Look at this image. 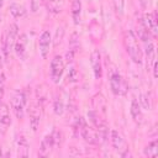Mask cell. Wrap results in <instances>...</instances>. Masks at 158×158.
Here are the masks:
<instances>
[{
  "label": "cell",
  "mask_w": 158,
  "mask_h": 158,
  "mask_svg": "<svg viewBox=\"0 0 158 158\" xmlns=\"http://www.w3.org/2000/svg\"><path fill=\"white\" fill-rule=\"evenodd\" d=\"M123 46L126 48L127 54L136 64H142L143 62V52L141 49L137 36L132 30H126L123 32Z\"/></svg>",
  "instance_id": "6da1fadb"
},
{
  "label": "cell",
  "mask_w": 158,
  "mask_h": 158,
  "mask_svg": "<svg viewBox=\"0 0 158 158\" xmlns=\"http://www.w3.org/2000/svg\"><path fill=\"white\" fill-rule=\"evenodd\" d=\"M59 144H60V132H58L57 130H53L51 133L46 135V136L42 138L38 154H40L41 157H47V156L51 153V151H52L54 147L59 146Z\"/></svg>",
  "instance_id": "7a4b0ae2"
},
{
  "label": "cell",
  "mask_w": 158,
  "mask_h": 158,
  "mask_svg": "<svg viewBox=\"0 0 158 158\" xmlns=\"http://www.w3.org/2000/svg\"><path fill=\"white\" fill-rule=\"evenodd\" d=\"M17 36H19V26H17V23H11L7 28V31L5 32L4 40H2V52H4L5 58H9L11 51L14 49Z\"/></svg>",
  "instance_id": "3957f363"
},
{
  "label": "cell",
  "mask_w": 158,
  "mask_h": 158,
  "mask_svg": "<svg viewBox=\"0 0 158 158\" xmlns=\"http://www.w3.org/2000/svg\"><path fill=\"white\" fill-rule=\"evenodd\" d=\"M109 80H110V88H111V91L115 94V95H125L128 90V86H127V83L126 80L122 78V75L116 72V70H112L110 73V77H109Z\"/></svg>",
  "instance_id": "277c9868"
},
{
  "label": "cell",
  "mask_w": 158,
  "mask_h": 158,
  "mask_svg": "<svg viewBox=\"0 0 158 158\" xmlns=\"http://www.w3.org/2000/svg\"><path fill=\"white\" fill-rule=\"evenodd\" d=\"M27 104V95L23 90H17L15 91L12 100H11V106H12V111L15 114V116L21 120L23 117V112H25V107Z\"/></svg>",
  "instance_id": "5b68a950"
},
{
  "label": "cell",
  "mask_w": 158,
  "mask_h": 158,
  "mask_svg": "<svg viewBox=\"0 0 158 158\" xmlns=\"http://www.w3.org/2000/svg\"><path fill=\"white\" fill-rule=\"evenodd\" d=\"M110 141H111V146L114 147V149L121 157H127L128 156V144L118 131L112 130L110 132Z\"/></svg>",
  "instance_id": "8992f818"
},
{
  "label": "cell",
  "mask_w": 158,
  "mask_h": 158,
  "mask_svg": "<svg viewBox=\"0 0 158 158\" xmlns=\"http://www.w3.org/2000/svg\"><path fill=\"white\" fill-rule=\"evenodd\" d=\"M64 73V60L63 57L57 54L53 57V59L51 60V69H49V75L51 79L54 84H58L62 79V75Z\"/></svg>",
  "instance_id": "52a82bcc"
},
{
  "label": "cell",
  "mask_w": 158,
  "mask_h": 158,
  "mask_svg": "<svg viewBox=\"0 0 158 158\" xmlns=\"http://www.w3.org/2000/svg\"><path fill=\"white\" fill-rule=\"evenodd\" d=\"M51 43H52V36H51V32L44 30L41 36H40V40H38V51H40V56L46 59L48 53H49V47H51Z\"/></svg>",
  "instance_id": "ba28073f"
},
{
  "label": "cell",
  "mask_w": 158,
  "mask_h": 158,
  "mask_svg": "<svg viewBox=\"0 0 158 158\" xmlns=\"http://www.w3.org/2000/svg\"><path fill=\"white\" fill-rule=\"evenodd\" d=\"M79 133L84 138V141L88 142L89 144H99L98 133H96V130H95L94 126H90L86 122H84L81 128H80V131H79Z\"/></svg>",
  "instance_id": "9c48e42d"
},
{
  "label": "cell",
  "mask_w": 158,
  "mask_h": 158,
  "mask_svg": "<svg viewBox=\"0 0 158 158\" xmlns=\"http://www.w3.org/2000/svg\"><path fill=\"white\" fill-rule=\"evenodd\" d=\"M90 64L94 73L95 79H100L102 77V64H101V54L98 49L93 51L90 54Z\"/></svg>",
  "instance_id": "30bf717a"
},
{
  "label": "cell",
  "mask_w": 158,
  "mask_h": 158,
  "mask_svg": "<svg viewBox=\"0 0 158 158\" xmlns=\"http://www.w3.org/2000/svg\"><path fill=\"white\" fill-rule=\"evenodd\" d=\"M27 43H28V40H27V35L26 33H21V35L17 36V40H16L15 46H14V49H15L16 56L20 59H25Z\"/></svg>",
  "instance_id": "8fae6325"
},
{
  "label": "cell",
  "mask_w": 158,
  "mask_h": 158,
  "mask_svg": "<svg viewBox=\"0 0 158 158\" xmlns=\"http://www.w3.org/2000/svg\"><path fill=\"white\" fill-rule=\"evenodd\" d=\"M28 117H30V125L32 131H37L41 122V107L36 104H32L28 109Z\"/></svg>",
  "instance_id": "7c38bea8"
},
{
  "label": "cell",
  "mask_w": 158,
  "mask_h": 158,
  "mask_svg": "<svg viewBox=\"0 0 158 158\" xmlns=\"http://www.w3.org/2000/svg\"><path fill=\"white\" fill-rule=\"evenodd\" d=\"M143 22L146 25V27L148 28L149 33L152 35V37H156L158 33V26H157V14L156 11L153 12H148L144 14L143 16Z\"/></svg>",
  "instance_id": "4fadbf2b"
},
{
  "label": "cell",
  "mask_w": 158,
  "mask_h": 158,
  "mask_svg": "<svg viewBox=\"0 0 158 158\" xmlns=\"http://www.w3.org/2000/svg\"><path fill=\"white\" fill-rule=\"evenodd\" d=\"M91 105H93V110L94 111H96L98 114L105 116V112H106V99L101 93H96L91 98Z\"/></svg>",
  "instance_id": "5bb4252c"
},
{
  "label": "cell",
  "mask_w": 158,
  "mask_h": 158,
  "mask_svg": "<svg viewBox=\"0 0 158 158\" xmlns=\"http://www.w3.org/2000/svg\"><path fill=\"white\" fill-rule=\"evenodd\" d=\"M11 125V115L9 106L5 102H0V128L6 131V128Z\"/></svg>",
  "instance_id": "9a60e30c"
},
{
  "label": "cell",
  "mask_w": 158,
  "mask_h": 158,
  "mask_svg": "<svg viewBox=\"0 0 158 158\" xmlns=\"http://www.w3.org/2000/svg\"><path fill=\"white\" fill-rule=\"evenodd\" d=\"M136 26H137V35L139 40H142L144 43L146 42H149L151 41V33L148 31V28L146 27L144 22H143V19H137L136 20Z\"/></svg>",
  "instance_id": "2e32d148"
},
{
  "label": "cell",
  "mask_w": 158,
  "mask_h": 158,
  "mask_svg": "<svg viewBox=\"0 0 158 158\" xmlns=\"http://www.w3.org/2000/svg\"><path fill=\"white\" fill-rule=\"evenodd\" d=\"M28 148H30V146H28L27 139H26L22 135L17 136V137H16V149H17V156H19V157H27V156L30 154Z\"/></svg>",
  "instance_id": "e0dca14e"
},
{
  "label": "cell",
  "mask_w": 158,
  "mask_h": 158,
  "mask_svg": "<svg viewBox=\"0 0 158 158\" xmlns=\"http://www.w3.org/2000/svg\"><path fill=\"white\" fill-rule=\"evenodd\" d=\"M130 112H131V116L135 120V122L142 123V121H143V114H142V110H141V105H139V102L136 99H133L132 102H131Z\"/></svg>",
  "instance_id": "ac0fdd59"
},
{
  "label": "cell",
  "mask_w": 158,
  "mask_h": 158,
  "mask_svg": "<svg viewBox=\"0 0 158 158\" xmlns=\"http://www.w3.org/2000/svg\"><path fill=\"white\" fill-rule=\"evenodd\" d=\"M77 37H78L77 33H73L72 35V40H70V44H69V51L67 52V56H65L68 63H72L73 62L74 56L77 53V49L79 47V42H78V38Z\"/></svg>",
  "instance_id": "d6986e66"
},
{
  "label": "cell",
  "mask_w": 158,
  "mask_h": 158,
  "mask_svg": "<svg viewBox=\"0 0 158 158\" xmlns=\"http://www.w3.org/2000/svg\"><path fill=\"white\" fill-rule=\"evenodd\" d=\"M64 4H65V0H48L47 9H48V11L51 14L57 15V14H59V12L63 11Z\"/></svg>",
  "instance_id": "ffe728a7"
},
{
  "label": "cell",
  "mask_w": 158,
  "mask_h": 158,
  "mask_svg": "<svg viewBox=\"0 0 158 158\" xmlns=\"http://www.w3.org/2000/svg\"><path fill=\"white\" fill-rule=\"evenodd\" d=\"M81 17V1L80 0H73L72 2V19L75 25L80 22Z\"/></svg>",
  "instance_id": "44dd1931"
},
{
  "label": "cell",
  "mask_w": 158,
  "mask_h": 158,
  "mask_svg": "<svg viewBox=\"0 0 158 158\" xmlns=\"http://www.w3.org/2000/svg\"><path fill=\"white\" fill-rule=\"evenodd\" d=\"M143 153H144V156H147L149 158H156L157 157V153H158V143H157V141L149 142L148 146L144 147Z\"/></svg>",
  "instance_id": "7402d4cb"
},
{
  "label": "cell",
  "mask_w": 158,
  "mask_h": 158,
  "mask_svg": "<svg viewBox=\"0 0 158 158\" xmlns=\"http://www.w3.org/2000/svg\"><path fill=\"white\" fill-rule=\"evenodd\" d=\"M10 14L12 15L14 19H20V17L25 16L26 9L22 5H20V4H12L10 6Z\"/></svg>",
  "instance_id": "603a6c76"
},
{
  "label": "cell",
  "mask_w": 158,
  "mask_h": 158,
  "mask_svg": "<svg viewBox=\"0 0 158 158\" xmlns=\"http://www.w3.org/2000/svg\"><path fill=\"white\" fill-rule=\"evenodd\" d=\"M53 111H54V114L58 115V116L63 114V111H64V100H63L62 95H59V96H57V98L54 99V102H53Z\"/></svg>",
  "instance_id": "cb8c5ba5"
},
{
  "label": "cell",
  "mask_w": 158,
  "mask_h": 158,
  "mask_svg": "<svg viewBox=\"0 0 158 158\" xmlns=\"http://www.w3.org/2000/svg\"><path fill=\"white\" fill-rule=\"evenodd\" d=\"M114 9L117 16H122L125 12V0H112Z\"/></svg>",
  "instance_id": "d4e9b609"
},
{
  "label": "cell",
  "mask_w": 158,
  "mask_h": 158,
  "mask_svg": "<svg viewBox=\"0 0 158 158\" xmlns=\"http://www.w3.org/2000/svg\"><path fill=\"white\" fill-rule=\"evenodd\" d=\"M139 105L141 107L146 109V110H152V104H151V99L147 94H142L141 95V99H139Z\"/></svg>",
  "instance_id": "484cf974"
},
{
  "label": "cell",
  "mask_w": 158,
  "mask_h": 158,
  "mask_svg": "<svg viewBox=\"0 0 158 158\" xmlns=\"http://www.w3.org/2000/svg\"><path fill=\"white\" fill-rule=\"evenodd\" d=\"M43 2H44V0H31V2H30L31 11L32 12H37L41 9V6L43 5Z\"/></svg>",
  "instance_id": "4316f807"
},
{
  "label": "cell",
  "mask_w": 158,
  "mask_h": 158,
  "mask_svg": "<svg viewBox=\"0 0 158 158\" xmlns=\"http://www.w3.org/2000/svg\"><path fill=\"white\" fill-rule=\"evenodd\" d=\"M63 35H64V30H63V27H58L57 31H56V40H54V46H56V47L62 42Z\"/></svg>",
  "instance_id": "83f0119b"
},
{
  "label": "cell",
  "mask_w": 158,
  "mask_h": 158,
  "mask_svg": "<svg viewBox=\"0 0 158 158\" xmlns=\"http://www.w3.org/2000/svg\"><path fill=\"white\" fill-rule=\"evenodd\" d=\"M4 90H5V75H4V72L0 68V100L4 95Z\"/></svg>",
  "instance_id": "f1b7e54d"
},
{
  "label": "cell",
  "mask_w": 158,
  "mask_h": 158,
  "mask_svg": "<svg viewBox=\"0 0 158 158\" xmlns=\"http://www.w3.org/2000/svg\"><path fill=\"white\" fill-rule=\"evenodd\" d=\"M138 2H139L142 9H147L148 5H149V0H138Z\"/></svg>",
  "instance_id": "f546056e"
},
{
  "label": "cell",
  "mask_w": 158,
  "mask_h": 158,
  "mask_svg": "<svg viewBox=\"0 0 158 158\" xmlns=\"http://www.w3.org/2000/svg\"><path fill=\"white\" fill-rule=\"evenodd\" d=\"M152 64H153V67H152V70H153V77H154V78H157V60L154 59Z\"/></svg>",
  "instance_id": "4dcf8cb0"
},
{
  "label": "cell",
  "mask_w": 158,
  "mask_h": 158,
  "mask_svg": "<svg viewBox=\"0 0 158 158\" xmlns=\"http://www.w3.org/2000/svg\"><path fill=\"white\" fill-rule=\"evenodd\" d=\"M2 4H4V0H0V9L2 7Z\"/></svg>",
  "instance_id": "1f68e13d"
},
{
  "label": "cell",
  "mask_w": 158,
  "mask_h": 158,
  "mask_svg": "<svg viewBox=\"0 0 158 158\" xmlns=\"http://www.w3.org/2000/svg\"><path fill=\"white\" fill-rule=\"evenodd\" d=\"M0 23H1V15H0Z\"/></svg>",
  "instance_id": "d6a6232c"
},
{
  "label": "cell",
  "mask_w": 158,
  "mask_h": 158,
  "mask_svg": "<svg viewBox=\"0 0 158 158\" xmlns=\"http://www.w3.org/2000/svg\"><path fill=\"white\" fill-rule=\"evenodd\" d=\"M0 154H1V149H0Z\"/></svg>",
  "instance_id": "836d02e7"
}]
</instances>
